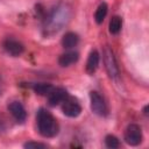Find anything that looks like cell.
I'll use <instances>...</instances> for the list:
<instances>
[{
  "mask_svg": "<svg viewBox=\"0 0 149 149\" xmlns=\"http://www.w3.org/2000/svg\"><path fill=\"white\" fill-rule=\"evenodd\" d=\"M142 130L141 127L136 123H130L127 126L126 130H125V135H123V140L127 144L132 146V147H136L142 142Z\"/></svg>",
  "mask_w": 149,
  "mask_h": 149,
  "instance_id": "5b68a950",
  "label": "cell"
},
{
  "mask_svg": "<svg viewBox=\"0 0 149 149\" xmlns=\"http://www.w3.org/2000/svg\"><path fill=\"white\" fill-rule=\"evenodd\" d=\"M79 42V37L76 33L73 31H68L65 33V35L62 37V45L63 48L65 49H71V48H74Z\"/></svg>",
  "mask_w": 149,
  "mask_h": 149,
  "instance_id": "7c38bea8",
  "label": "cell"
},
{
  "mask_svg": "<svg viewBox=\"0 0 149 149\" xmlns=\"http://www.w3.org/2000/svg\"><path fill=\"white\" fill-rule=\"evenodd\" d=\"M30 87L38 95H48L51 92V90L54 88V86L48 83H34L30 85Z\"/></svg>",
  "mask_w": 149,
  "mask_h": 149,
  "instance_id": "4fadbf2b",
  "label": "cell"
},
{
  "mask_svg": "<svg viewBox=\"0 0 149 149\" xmlns=\"http://www.w3.org/2000/svg\"><path fill=\"white\" fill-rule=\"evenodd\" d=\"M90 106L91 111L98 116H106L108 114V108L105 102V99L97 91L90 92Z\"/></svg>",
  "mask_w": 149,
  "mask_h": 149,
  "instance_id": "277c9868",
  "label": "cell"
},
{
  "mask_svg": "<svg viewBox=\"0 0 149 149\" xmlns=\"http://www.w3.org/2000/svg\"><path fill=\"white\" fill-rule=\"evenodd\" d=\"M62 112L68 118H77L81 113V107L77 100L68 97L62 102Z\"/></svg>",
  "mask_w": 149,
  "mask_h": 149,
  "instance_id": "8992f818",
  "label": "cell"
},
{
  "mask_svg": "<svg viewBox=\"0 0 149 149\" xmlns=\"http://www.w3.org/2000/svg\"><path fill=\"white\" fill-rule=\"evenodd\" d=\"M122 28V19L118 15L112 16V19L109 20V24H108V30L112 35H118L120 33Z\"/></svg>",
  "mask_w": 149,
  "mask_h": 149,
  "instance_id": "9a60e30c",
  "label": "cell"
},
{
  "mask_svg": "<svg viewBox=\"0 0 149 149\" xmlns=\"http://www.w3.org/2000/svg\"><path fill=\"white\" fill-rule=\"evenodd\" d=\"M107 12H108V6L106 2H101L98 8L95 9V13H94V21L98 23V24H101L107 15Z\"/></svg>",
  "mask_w": 149,
  "mask_h": 149,
  "instance_id": "5bb4252c",
  "label": "cell"
},
{
  "mask_svg": "<svg viewBox=\"0 0 149 149\" xmlns=\"http://www.w3.org/2000/svg\"><path fill=\"white\" fill-rule=\"evenodd\" d=\"M78 58H79V55L77 51H68L59 56L58 64L63 68H66V66H70L71 64H74L78 61Z\"/></svg>",
  "mask_w": 149,
  "mask_h": 149,
  "instance_id": "8fae6325",
  "label": "cell"
},
{
  "mask_svg": "<svg viewBox=\"0 0 149 149\" xmlns=\"http://www.w3.org/2000/svg\"><path fill=\"white\" fill-rule=\"evenodd\" d=\"M23 147H24V148H29V149H31V148H47L48 146H47L45 143H41V142L28 141V142H26V143L23 144Z\"/></svg>",
  "mask_w": 149,
  "mask_h": 149,
  "instance_id": "e0dca14e",
  "label": "cell"
},
{
  "mask_svg": "<svg viewBox=\"0 0 149 149\" xmlns=\"http://www.w3.org/2000/svg\"><path fill=\"white\" fill-rule=\"evenodd\" d=\"M104 64H105V69L107 71V74L111 79H118L120 76V70L118 66V62L116 58L114 56V52L111 48L106 47L104 49Z\"/></svg>",
  "mask_w": 149,
  "mask_h": 149,
  "instance_id": "3957f363",
  "label": "cell"
},
{
  "mask_svg": "<svg viewBox=\"0 0 149 149\" xmlns=\"http://www.w3.org/2000/svg\"><path fill=\"white\" fill-rule=\"evenodd\" d=\"M71 17V9L68 5H58L56 6L44 20L43 30L47 36H51L57 34L70 20Z\"/></svg>",
  "mask_w": 149,
  "mask_h": 149,
  "instance_id": "6da1fadb",
  "label": "cell"
},
{
  "mask_svg": "<svg viewBox=\"0 0 149 149\" xmlns=\"http://www.w3.org/2000/svg\"><path fill=\"white\" fill-rule=\"evenodd\" d=\"M47 97H48V102L50 106H57L62 104L69 97V93L63 87H54Z\"/></svg>",
  "mask_w": 149,
  "mask_h": 149,
  "instance_id": "ba28073f",
  "label": "cell"
},
{
  "mask_svg": "<svg viewBox=\"0 0 149 149\" xmlns=\"http://www.w3.org/2000/svg\"><path fill=\"white\" fill-rule=\"evenodd\" d=\"M105 146L109 149H116L120 147V141L116 136L109 134V135H106L105 137Z\"/></svg>",
  "mask_w": 149,
  "mask_h": 149,
  "instance_id": "2e32d148",
  "label": "cell"
},
{
  "mask_svg": "<svg viewBox=\"0 0 149 149\" xmlns=\"http://www.w3.org/2000/svg\"><path fill=\"white\" fill-rule=\"evenodd\" d=\"M8 111L12 114V116L15 119V121L17 122H23L27 119V112L24 106L20 102V101H12L8 105Z\"/></svg>",
  "mask_w": 149,
  "mask_h": 149,
  "instance_id": "9c48e42d",
  "label": "cell"
},
{
  "mask_svg": "<svg viewBox=\"0 0 149 149\" xmlns=\"http://www.w3.org/2000/svg\"><path fill=\"white\" fill-rule=\"evenodd\" d=\"M99 62H100L99 52L97 50H91V52L87 57V61H86V66H85L86 72L88 74H93L99 66Z\"/></svg>",
  "mask_w": 149,
  "mask_h": 149,
  "instance_id": "30bf717a",
  "label": "cell"
},
{
  "mask_svg": "<svg viewBox=\"0 0 149 149\" xmlns=\"http://www.w3.org/2000/svg\"><path fill=\"white\" fill-rule=\"evenodd\" d=\"M2 47H3L5 51L13 57H17V56L22 55L24 51L23 44L14 38H6L2 43Z\"/></svg>",
  "mask_w": 149,
  "mask_h": 149,
  "instance_id": "52a82bcc",
  "label": "cell"
},
{
  "mask_svg": "<svg viewBox=\"0 0 149 149\" xmlns=\"http://www.w3.org/2000/svg\"><path fill=\"white\" fill-rule=\"evenodd\" d=\"M37 130L43 137H54L58 134V123L50 112L45 108H40L36 114Z\"/></svg>",
  "mask_w": 149,
  "mask_h": 149,
  "instance_id": "7a4b0ae2",
  "label": "cell"
},
{
  "mask_svg": "<svg viewBox=\"0 0 149 149\" xmlns=\"http://www.w3.org/2000/svg\"><path fill=\"white\" fill-rule=\"evenodd\" d=\"M2 90H3V87H2V81H1V79H0V94H1Z\"/></svg>",
  "mask_w": 149,
  "mask_h": 149,
  "instance_id": "ac0fdd59",
  "label": "cell"
}]
</instances>
